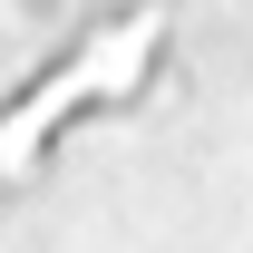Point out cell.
Segmentation results:
<instances>
[{"label":"cell","instance_id":"cell-1","mask_svg":"<svg viewBox=\"0 0 253 253\" xmlns=\"http://www.w3.org/2000/svg\"><path fill=\"white\" fill-rule=\"evenodd\" d=\"M156 68H166V0L97 10L49 59H30L0 88V205L30 185V175H49L88 126H107L117 107H136V97L156 88Z\"/></svg>","mask_w":253,"mask_h":253}]
</instances>
